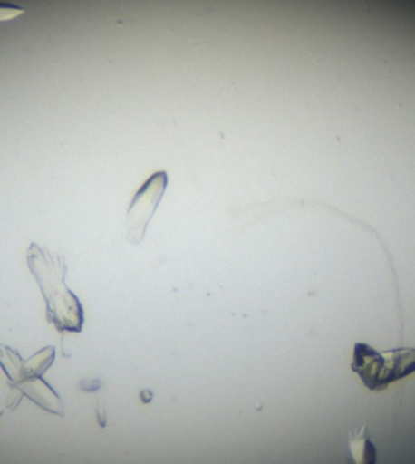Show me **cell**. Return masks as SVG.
<instances>
[{
	"instance_id": "obj_7",
	"label": "cell",
	"mask_w": 415,
	"mask_h": 464,
	"mask_svg": "<svg viewBox=\"0 0 415 464\" xmlns=\"http://www.w3.org/2000/svg\"><path fill=\"white\" fill-rule=\"evenodd\" d=\"M80 388L85 390V392H96L101 388V382L100 380H86V382L80 383Z\"/></svg>"
},
{
	"instance_id": "obj_6",
	"label": "cell",
	"mask_w": 415,
	"mask_h": 464,
	"mask_svg": "<svg viewBox=\"0 0 415 464\" xmlns=\"http://www.w3.org/2000/svg\"><path fill=\"white\" fill-rule=\"evenodd\" d=\"M24 14V8L16 7L12 4H0V22L4 20H14Z\"/></svg>"
},
{
	"instance_id": "obj_9",
	"label": "cell",
	"mask_w": 415,
	"mask_h": 464,
	"mask_svg": "<svg viewBox=\"0 0 415 464\" xmlns=\"http://www.w3.org/2000/svg\"><path fill=\"white\" fill-rule=\"evenodd\" d=\"M140 398H141V401L143 402H150L153 400V393H151V392H148V390H143Z\"/></svg>"
},
{
	"instance_id": "obj_3",
	"label": "cell",
	"mask_w": 415,
	"mask_h": 464,
	"mask_svg": "<svg viewBox=\"0 0 415 464\" xmlns=\"http://www.w3.org/2000/svg\"><path fill=\"white\" fill-rule=\"evenodd\" d=\"M351 371L370 392H383L415 373V348L378 351L367 343H355Z\"/></svg>"
},
{
	"instance_id": "obj_5",
	"label": "cell",
	"mask_w": 415,
	"mask_h": 464,
	"mask_svg": "<svg viewBox=\"0 0 415 464\" xmlns=\"http://www.w3.org/2000/svg\"><path fill=\"white\" fill-rule=\"evenodd\" d=\"M347 464H378V450L367 427H357L349 432Z\"/></svg>"
},
{
	"instance_id": "obj_2",
	"label": "cell",
	"mask_w": 415,
	"mask_h": 464,
	"mask_svg": "<svg viewBox=\"0 0 415 464\" xmlns=\"http://www.w3.org/2000/svg\"><path fill=\"white\" fill-rule=\"evenodd\" d=\"M54 359L55 348L53 346L41 349L38 354L24 361L16 351L5 344H0V367L5 373L10 387L20 392V401L22 396H26L31 401L36 402L39 408L63 416L61 396L43 380V373L53 365Z\"/></svg>"
},
{
	"instance_id": "obj_4",
	"label": "cell",
	"mask_w": 415,
	"mask_h": 464,
	"mask_svg": "<svg viewBox=\"0 0 415 464\" xmlns=\"http://www.w3.org/2000/svg\"><path fill=\"white\" fill-rule=\"evenodd\" d=\"M168 172L158 170L148 179L139 192L133 197L127 217H125V239L133 246H139L147 236L148 225L153 219L156 209L161 203L162 197L168 188Z\"/></svg>"
},
{
	"instance_id": "obj_8",
	"label": "cell",
	"mask_w": 415,
	"mask_h": 464,
	"mask_svg": "<svg viewBox=\"0 0 415 464\" xmlns=\"http://www.w3.org/2000/svg\"><path fill=\"white\" fill-rule=\"evenodd\" d=\"M96 414H98V419H100L101 426H106V411H104V406H102V402L98 404V410H96Z\"/></svg>"
},
{
	"instance_id": "obj_10",
	"label": "cell",
	"mask_w": 415,
	"mask_h": 464,
	"mask_svg": "<svg viewBox=\"0 0 415 464\" xmlns=\"http://www.w3.org/2000/svg\"><path fill=\"white\" fill-rule=\"evenodd\" d=\"M4 411H5V410H4V408H0V418H2V414H4Z\"/></svg>"
},
{
	"instance_id": "obj_1",
	"label": "cell",
	"mask_w": 415,
	"mask_h": 464,
	"mask_svg": "<svg viewBox=\"0 0 415 464\" xmlns=\"http://www.w3.org/2000/svg\"><path fill=\"white\" fill-rule=\"evenodd\" d=\"M26 262L46 302L47 322L59 333L82 332L85 314L82 302L65 285V258L39 247L38 244H31L26 252Z\"/></svg>"
}]
</instances>
